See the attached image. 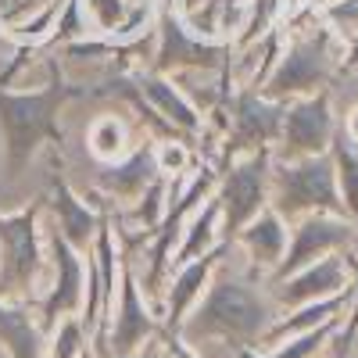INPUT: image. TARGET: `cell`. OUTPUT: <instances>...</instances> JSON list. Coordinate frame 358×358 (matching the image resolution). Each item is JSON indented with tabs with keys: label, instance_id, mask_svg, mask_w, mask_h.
I'll return each instance as SVG.
<instances>
[{
	"label": "cell",
	"instance_id": "cell-23",
	"mask_svg": "<svg viewBox=\"0 0 358 358\" xmlns=\"http://www.w3.org/2000/svg\"><path fill=\"white\" fill-rule=\"evenodd\" d=\"M54 0H0V29H15V25H22L25 18H33V15H40L43 8H50Z\"/></svg>",
	"mask_w": 358,
	"mask_h": 358
},
{
	"label": "cell",
	"instance_id": "cell-24",
	"mask_svg": "<svg viewBox=\"0 0 358 358\" xmlns=\"http://www.w3.org/2000/svg\"><path fill=\"white\" fill-rule=\"evenodd\" d=\"M90 358H115V355H111V351H108L101 341H94V344H90ZM129 358H169V351H165V344L155 337L151 344L140 348V351H136V355H129Z\"/></svg>",
	"mask_w": 358,
	"mask_h": 358
},
{
	"label": "cell",
	"instance_id": "cell-25",
	"mask_svg": "<svg viewBox=\"0 0 358 358\" xmlns=\"http://www.w3.org/2000/svg\"><path fill=\"white\" fill-rule=\"evenodd\" d=\"M344 136H348L351 143H358V104L351 108V115H348V122H344Z\"/></svg>",
	"mask_w": 358,
	"mask_h": 358
},
{
	"label": "cell",
	"instance_id": "cell-22",
	"mask_svg": "<svg viewBox=\"0 0 358 358\" xmlns=\"http://www.w3.org/2000/svg\"><path fill=\"white\" fill-rule=\"evenodd\" d=\"M334 334V322H326V326H315V330H308V334H297V341H290L287 348H280V351H273L268 358H312L319 348H322V341ZM241 358H255V355H241Z\"/></svg>",
	"mask_w": 358,
	"mask_h": 358
},
{
	"label": "cell",
	"instance_id": "cell-11",
	"mask_svg": "<svg viewBox=\"0 0 358 358\" xmlns=\"http://www.w3.org/2000/svg\"><path fill=\"white\" fill-rule=\"evenodd\" d=\"M222 255H226V241L212 255L194 258L187 265H176V273L165 283V297H162V334H176L179 326H183L190 308L201 301V294L208 290V283H212Z\"/></svg>",
	"mask_w": 358,
	"mask_h": 358
},
{
	"label": "cell",
	"instance_id": "cell-18",
	"mask_svg": "<svg viewBox=\"0 0 358 358\" xmlns=\"http://www.w3.org/2000/svg\"><path fill=\"white\" fill-rule=\"evenodd\" d=\"M344 308V297L334 294V297H322V301H308L301 305V312L290 315V319H280L268 326V334L262 337V344H280L283 337H294V334H308L315 330V326H326V322H334L337 312Z\"/></svg>",
	"mask_w": 358,
	"mask_h": 358
},
{
	"label": "cell",
	"instance_id": "cell-19",
	"mask_svg": "<svg viewBox=\"0 0 358 358\" xmlns=\"http://www.w3.org/2000/svg\"><path fill=\"white\" fill-rule=\"evenodd\" d=\"M326 155H330L334 172H337V190H341V201H344V212L358 219V143H351L341 133V136H334Z\"/></svg>",
	"mask_w": 358,
	"mask_h": 358
},
{
	"label": "cell",
	"instance_id": "cell-17",
	"mask_svg": "<svg viewBox=\"0 0 358 358\" xmlns=\"http://www.w3.org/2000/svg\"><path fill=\"white\" fill-rule=\"evenodd\" d=\"M219 244H222V212H219V201H215V194H212V197H208L197 212L187 219L183 236H179V248H176V255H172V268H176V265H187V262H194V258L212 255Z\"/></svg>",
	"mask_w": 358,
	"mask_h": 358
},
{
	"label": "cell",
	"instance_id": "cell-27",
	"mask_svg": "<svg viewBox=\"0 0 358 358\" xmlns=\"http://www.w3.org/2000/svg\"><path fill=\"white\" fill-rule=\"evenodd\" d=\"M83 358H90V351H86V355H83Z\"/></svg>",
	"mask_w": 358,
	"mask_h": 358
},
{
	"label": "cell",
	"instance_id": "cell-7",
	"mask_svg": "<svg viewBox=\"0 0 358 358\" xmlns=\"http://www.w3.org/2000/svg\"><path fill=\"white\" fill-rule=\"evenodd\" d=\"M337 136L334 126V104L326 94L297 97L283 104V129L273 147L276 162H294V158H315L326 155Z\"/></svg>",
	"mask_w": 358,
	"mask_h": 358
},
{
	"label": "cell",
	"instance_id": "cell-8",
	"mask_svg": "<svg viewBox=\"0 0 358 358\" xmlns=\"http://www.w3.org/2000/svg\"><path fill=\"white\" fill-rule=\"evenodd\" d=\"M108 319H111V334L108 337L101 334L94 341H101L115 358H129L155 337H162V322L151 312V305H147V297L140 294V283L126 262H122V280H118V301Z\"/></svg>",
	"mask_w": 358,
	"mask_h": 358
},
{
	"label": "cell",
	"instance_id": "cell-20",
	"mask_svg": "<svg viewBox=\"0 0 358 358\" xmlns=\"http://www.w3.org/2000/svg\"><path fill=\"white\" fill-rule=\"evenodd\" d=\"M155 151V169L162 179H179L194 169V151L187 136H165V140H151Z\"/></svg>",
	"mask_w": 358,
	"mask_h": 358
},
{
	"label": "cell",
	"instance_id": "cell-12",
	"mask_svg": "<svg viewBox=\"0 0 358 358\" xmlns=\"http://www.w3.org/2000/svg\"><path fill=\"white\" fill-rule=\"evenodd\" d=\"M43 208V219L65 236V241L76 248V251H90V244H94V236L101 229V212L97 208H90L76 187L69 183L65 176H57L50 179V187H47V201L40 204Z\"/></svg>",
	"mask_w": 358,
	"mask_h": 358
},
{
	"label": "cell",
	"instance_id": "cell-5",
	"mask_svg": "<svg viewBox=\"0 0 358 358\" xmlns=\"http://www.w3.org/2000/svg\"><path fill=\"white\" fill-rule=\"evenodd\" d=\"M43 248H47V265H50V280L40 297V330L50 334L62 319L83 312V297H86V251H76L62 233H57L43 219Z\"/></svg>",
	"mask_w": 358,
	"mask_h": 358
},
{
	"label": "cell",
	"instance_id": "cell-4",
	"mask_svg": "<svg viewBox=\"0 0 358 358\" xmlns=\"http://www.w3.org/2000/svg\"><path fill=\"white\" fill-rule=\"evenodd\" d=\"M268 169H273V151H251L219 169L215 201L222 212V241H233L258 212L268 208Z\"/></svg>",
	"mask_w": 358,
	"mask_h": 358
},
{
	"label": "cell",
	"instance_id": "cell-3",
	"mask_svg": "<svg viewBox=\"0 0 358 358\" xmlns=\"http://www.w3.org/2000/svg\"><path fill=\"white\" fill-rule=\"evenodd\" d=\"M334 54H337V47H334V36L326 33V29L294 33L290 43L280 50L276 69L265 79L262 94L280 101V104L319 94L334 76Z\"/></svg>",
	"mask_w": 358,
	"mask_h": 358
},
{
	"label": "cell",
	"instance_id": "cell-26",
	"mask_svg": "<svg viewBox=\"0 0 358 358\" xmlns=\"http://www.w3.org/2000/svg\"><path fill=\"white\" fill-rule=\"evenodd\" d=\"M355 326H358V301H355V315H351V326H348V337L355 334Z\"/></svg>",
	"mask_w": 358,
	"mask_h": 358
},
{
	"label": "cell",
	"instance_id": "cell-2",
	"mask_svg": "<svg viewBox=\"0 0 358 358\" xmlns=\"http://www.w3.org/2000/svg\"><path fill=\"white\" fill-rule=\"evenodd\" d=\"M268 208L294 226L305 215H348L337 190V172L330 155L276 162L268 169Z\"/></svg>",
	"mask_w": 358,
	"mask_h": 358
},
{
	"label": "cell",
	"instance_id": "cell-28",
	"mask_svg": "<svg viewBox=\"0 0 358 358\" xmlns=\"http://www.w3.org/2000/svg\"><path fill=\"white\" fill-rule=\"evenodd\" d=\"M0 36H4V29H0Z\"/></svg>",
	"mask_w": 358,
	"mask_h": 358
},
{
	"label": "cell",
	"instance_id": "cell-9",
	"mask_svg": "<svg viewBox=\"0 0 358 358\" xmlns=\"http://www.w3.org/2000/svg\"><path fill=\"white\" fill-rule=\"evenodd\" d=\"M290 229H294V236L287 241L280 265L273 268V283L294 276L297 268H305V265H312L326 255H334L337 248H348L355 222H348V215H305Z\"/></svg>",
	"mask_w": 358,
	"mask_h": 358
},
{
	"label": "cell",
	"instance_id": "cell-16",
	"mask_svg": "<svg viewBox=\"0 0 358 358\" xmlns=\"http://www.w3.org/2000/svg\"><path fill=\"white\" fill-rule=\"evenodd\" d=\"M83 143H86V155L94 158L97 165H115V162H122V158L133 151V147H136L129 115H122L118 108L97 111V115L86 122V129H83Z\"/></svg>",
	"mask_w": 358,
	"mask_h": 358
},
{
	"label": "cell",
	"instance_id": "cell-21",
	"mask_svg": "<svg viewBox=\"0 0 358 358\" xmlns=\"http://www.w3.org/2000/svg\"><path fill=\"white\" fill-rule=\"evenodd\" d=\"M86 341H90V337H86V330H83L79 315H69V319H62V322L50 330V341H47L43 358H83V355L90 351Z\"/></svg>",
	"mask_w": 358,
	"mask_h": 358
},
{
	"label": "cell",
	"instance_id": "cell-10",
	"mask_svg": "<svg viewBox=\"0 0 358 358\" xmlns=\"http://www.w3.org/2000/svg\"><path fill=\"white\" fill-rule=\"evenodd\" d=\"M79 8L94 36L126 43L155 29L162 0H79Z\"/></svg>",
	"mask_w": 358,
	"mask_h": 358
},
{
	"label": "cell",
	"instance_id": "cell-6",
	"mask_svg": "<svg viewBox=\"0 0 358 358\" xmlns=\"http://www.w3.org/2000/svg\"><path fill=\"white\" fill-rule=\"evenodd\" d=\"M226 147L222 155L233 162L241 155H251V151H273L276 140H280V129H283V104L265 97L262 90H233V97L226 101Z\"/></svg>",
	"mask_w": 358,
	"mask_h": 358
},
{
	"label": "cell",
	"instance_id": "cell-1",
	"mask_svg": "<svg viewBox=\"0 0 358 358\" xmlns=\"http://www.w3.org/2000/svg\"><path fill=\"white\" fill-rule=\"evenodd\" d=\"M276 322L273 301L255 287L251 280H241L222 268H215L212 283L201 294V301L190 308L176 337L183 344H241V348H262V337Z\"/></svg>",
	"mask_w": 358,
	"mask_h": 358
},
{
	"label": "cell",
	"instance_id": "cell-13",
	"mask_svg": "<svg viewBox=\"0 0 358 358\" xmlns=\"http://www.w3.org/2000/svg\"><path fill=\"white\" fill-rule=\"evenodd\" d=\"M133 79H136V90H140V101L151 108L172 133L187 136V140L204 133V115L179 94L169 76H162V72H136Z\"/></svg>",
	"mask_w": 358,
	"mask_h": 358
},
{
	"label": "cell",
	"instance_id": "cell-15",
	"mask_svg": "<svg viewBox=\"0 0 358 358\" xmlns=\"http://www.w3.org/2000/svg\"><path fill=\"white\" fill-rule=\"evenodd\" d=\"M287 241H290V226L273 212V208L258 212L241 233L233 236L236 251H244L251 268H276L283 251H287Z\"/></svg>",
	"mask_w": 358,
	"mask_h": 358
},
{
	"label": "cell",
	"instance_id": "cell-14",
	"mask_svg": "<svg viewBox=\"0 0 358 358\" xmlns=\"http://www.w3.org/2000/svg\"><path fill=\"white\" fill-rule=\"evenodd\" d=\"M348 283V265L337 255H326L305 268H297L294 276L276 283V301L280 305H308V301H322V297L341 294V287Z\"/></svg>",
	"mask_w": 358,
	"mask_h": 358
}]
</instances>
